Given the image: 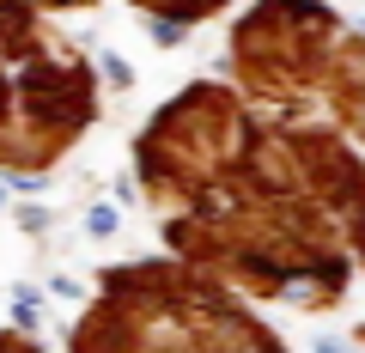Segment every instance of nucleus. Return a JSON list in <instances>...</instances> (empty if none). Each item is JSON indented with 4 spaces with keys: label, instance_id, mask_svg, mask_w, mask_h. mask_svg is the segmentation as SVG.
Returning a JSON list of instances; mask_svg holds the SVG:
<instances>
[{
    "label": "nucleus",
    "instance_id": "obj_2",
    "mask_svg": "<svg viewBox=\"0 0 365 353\" xmlns=\"http://www.w3.org/2000/svg\"><path fill=\"white\" fill-rule=\"evenodd\" d=\"M225 86L299 146L365 268V31L323 0H256L225 37Z\"/></svg>",
    "mask_w": 365,
    "mask_h": 353
},
{
    "label": "nucleus",
    "instance_id": "obj_7",
    "mask_svg": "<svg viewBox=\"0 0 365 353\" xmlns=\"http://www.w3.org/2000/svg\"><path fill=\"white\" fill-rule=\"evenodd\" d=\"M0 353H37V341H25V335H0Z\"/></svg>",
    "mask_w": 365,
    "mask_h": 353
},
{
    "label": "nucleus",
    "instance_id": "obj_4",
    "mask_svg": "<svg viewBox=\"0 0 365 353\" xmlns=\"http://www.w3.org/2000/svg\"><path fill=\"white\" fill-rule=\"evenodd\" d=\"M98 122L86 49L31 0H0V170L43 177Z\"/></svg>",
    "mask_w": 365,
    "mask_h": 353
},
{
    "label": "nucleus",
    "instance_id": "obj_6",
    "mask_svg": "<svg viewBox=\"0 0 365 353\" xmlns=\"http://www.w3.org/2000/svg\"><path fill=\"white\" fill-rule=\"evenodd\" d=\"M31 6H43L49 19H67V13H91L98 0H31Z\"/></svg>",
    "mask_w": 365,
    "mask_h": 353
},
{
    "label": "nucleus",
    "instance_id": "obj_3",
    "mask_svg": "<svg viewBox=\"0 0 365 353\" xmlns=\"http://www.w3.org/2000/svg\"><path fill=\"white\" fill-rule=\"evenodd\" d=\"M67 353H287L250 299L182 262L110 268Z\"/></svg>",
    "mask_w": 365,
    "mask_h": 353
},
{
    "label": "nucleus",
    "instance_id": "obj_5",
    "mask_svg": "<svg viewBox=\"0 0 365 353\" xmlns=\"http://www.w3.org/2000/svg\"><path fill=\"white\" fill-rule=\"evenodd\" d=\"M140 19H153L158 31H195L207 25V19H220L225 6H237V0H128Z\"/></svg>",
    "mask_w": 365,
    "mask_h": 353
},
{
    "label": "nucleus",
    "instance_id": "obj_1",
    "mask_svg": "<svg viewBox=\"0 0 365 353\" xmlns=\"http://www.w3.org/2000/svg\"><path fill=\"white\" fill-rule=\"evenodd\" d=\"M140 195L170 256L237 299L323 311L347 292L353 250L299 146L225 79H195L134 140Z\"/></svg>",
    "mask_w": 365,
    "mask_h": 353
}]
</instances>
